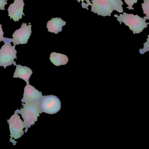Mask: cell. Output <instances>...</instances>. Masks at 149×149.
<instances>
[{"label":"cell","mask_w":149,"mask_h":149,"mask_svg":"<svg viewBox=\"0 0 149 149\" xmlns=\"http://www.w3.org/2000/svg\"><path fill=\"white\" fill-rule=\"evenodd\" d=\"M40 101L23 103L22 105L23 108L15 111L18 114H20L23 119L25 127L24 133H26L28 129L34 125L36 122H37L38 118L42 113L40 109Z\"/></svg>","instance_id":"6da1fadb"},{"label":"cell","mask_w":149,"mask_h":149,"mask_svg":"<svg viewBox=\"0 0 149 149\" xmlns=\"http://www.w3.org/2000/svg\"><path fill=\"white\" fill-rule=\"evenodd\" d=\"M114 17L117 18V20L120 22V24L123 22L126 26H128L134 34L141 33L144 29L148 27L149 24V23L146 22L147 19L144 17L143 18L138 15L123 12V14H120V15L116 14Z\"/></svg>","instance_id":"7a4b0ae2"},{"label":"cell","mask_w":149,"mask_h":149,"mask_svg":"<svg viewBox=\"0 0 149 149\" xmlns=\"http://www.w3.org/2000/svg\"><path fill=\"white\" fill-rule=\"evenodd\" d=\"M4 44L0 49V66H3L4 69L7 66L14 64L16 66L15 59H17V52L15 45L12 46L10 38H4Z\"/></svg>","instance_id":"3957f363"},{"label":"cell","mask_w":149,"mask_h":149,"mask_svg":"<svg viewBox=\"0 0 149 149\" xmlns=\"http://www.w3.org/2000/svg\"><path fill=\"white\" fill-rule=\"evenodd\" d=\"M7 122L9 124L10 132V142L12 143L14 146H15L17 142L13 139H19L24 134L23 129L25 128L24 122L21 120L18 113L15 111L10 119L7 120Z\"/></svg>","instance_id":"277c9868"},{"label":"cell","mask_w":149,"mask_h":149,"mask_svg":"<svg viewBox=\"0 0 149 149\" xmlns=\"http://www.w3.org/2000/svg\"><path fill=\"white\" fill-rule=\"evenodd\" d=\"M41 113L53 115L58 113L61 108L60 99L55 95L43 96L40 101Z\"/></svg>","instance_id":"5b68a950"},{"label":"cell","mask_w":149,"mask_h":149,"mask_svg":"<svg viewBox=\"0 0 149 149\" xmlns=\"http://www.w3.org/2000/svg\"><path fill=\"white\" fill-rule=\"evenodd\" d=\"M31 26L30 23L28 25L27 24L23 23L21 28L16 30L13 33V38H10V42H12L15 45L27 43L31 36Z\"/></svg>","instance_id":"8992f818"},{"label":"cell","mask_w":149,"mask_h":149,"mask_svg":"<svg viewBox=\"0 0 149 149\" xmlns=\"http://www.w3.org/2000/svg\"><path fill=\"white\" fill-rule=\"evenodd\" d=\"M91 11L103 17L111 15L113 7L108 0H93Z\"/></svg>","instance_id":"52a82bcc"},{"label":"cell","mask_w":149,"mask_h":149,"mask_svg":"<svg viewBox=\"0 0 149 149\" xmlns=\"http://www.w3.org/2000/svg\"><path fill=\"white\" fill-rule=\"evenodd\" d=\"M43 96L42 92L28 83L24 87L23 97L21 101L24 103L40 101Z\"/></svg>","instance_id":"ba28073f"},{"label":"cell","mask_w":149,"mask_h":149,"mask_svg":"<svg viewBox=\"0 0 149 149\" xmlns=\"http://www.w3.org/2000/svg\"><path fill=\"white\" fill-rule=\"evenodd\" d=\"M24 5L23 0H15L14 3L10 4L8 9L10 19L15 22H18L19 19H22L23 15L24 16L23 13Z\"/></svg>","instance_id":"9c48e42d"},{"label":"cell","mask_w":149,"mask_h":149,"mask_svg":"<svg viewBox=\"0 0 149 149\" xmlns=\"http://www.w3.org/2000/svg\"><path fill=\"white\" fill-rule=\"evenodd\" d=\"M65 22L61 18L54 17L47 23V28L48 31L57 34L63 31V27L66 25Z\"/></svg>","instance_id":"30bf717a"},{"label":"cell","mask_w":149,"mask_h":149,"mask_svg":"<svg viewBox=\"0 0 149 149\" xmlns=\"http://www.w3.org/2000/svg\"><path fill=\"white\" fill-rule=\"evenodd\" d=\"M16 68L13 78L22 79L26 82V84L29 83V80L33 73L31 69L27 66H22L20 64L16 65Z\"/></svg>","instance_id":"8fae6325"},{"label":"cell","mask_w":149,"mask_h":149,"mask_svg":"<svg viewBox=\"0 0 149 149\" xmlns=\"http://www.w3.org/2000/svg\"><path fill=\"white\" fill-rule=\"evenodd\" d=\"M49 59L56 66H60L66 64L69 61L68 57L62 53L52 52L50 57Z\"/></svg>","instance_id":"7c38bea8"},{"label":"cell","mask_w":149,"mask_h":149,"mask_svg":"<svg viewBox=\"0 0 149 149\" xmlns=\"http://www.w3.org/2000/svg\"><path fill=\"white\" fill-rule=\"evenodd\" d=\"M113 5L114 10H116L119 13H123V2L122 0H108Z\"/></svg>","instance_id":"4fadbf2b"},{"label":"cell","mask_w":149,"mask_h":149,"mask_svg":"<svg viewBox=\"0 0 149 149\" xmlns=\"http://www.w3.org/2000/svg\"><path fill=\"white\" fill-rule=\"evenodd\" d=\"M144 2L142 3V8L143 10V14L146 15L144 17L149 20V0H143Z\"/></svg>","instance_id":"5bb4252c"},{"label":"cell","mask_w":149,"mask_h":149,"mask_svg":"<svg viewBox=\"0 0 149 149\" xmlns=\"http://www.w3.org/2000/svg\"><path fill=\"white\" fill-rule=\"evenodd\" d=\"M149 51V35L148 36V38L147 40V42L144 43L143 44V48L139 50L140 53L143 54Z\"/></svg>","instance_id":"9a60e30c"},{"label":"cell","mask_w":149,"mask_h":149,"mask_svg":"<svg viewBox=\"0 0 149 149\" xmlns=\"http://www.w3.org/2000/svg\"><path fill=\"white\" fill-rule=\"evenodd\" d=\"M125 3L128 5V7H127L128 9L129 10H134V8H133V6L135 3H136L137 2L138 0H124Z\"/></svg>","instance_id":"2e32d148"},{"label":"cell","mask_w":149,"mask_h":149,"mask_svg":"<svg viewBox=\"0 0 149 149\" xmlns=\"http://www.w3.org/2000/svg\"><path fill=\"white\" fill-rule=\"evenodd\" d=\"M77 1H78V2L79 3L80 2V1H81V2H82L81 4H82V3H84L83 2H84V1H86V4L84 5V6H83L82 8H86L87 10H88V6H90V5L91 6L92 4V3H91V2H90L89 0H77Z\"/></svg>","instance_id":"e0dca14e"},{"label":"cell","mask_w":149,"mask_h":149,"mask_svg":"<svg viewBox=\"0 0 149 149\" xmlns=\"http://www.w3.org/2000/svg\"><path fill=\"white\" fill-rule=\"evenodd\" d=\"M8 4L6 0H0V9L1 10H5V6Z\"/></svg>","instance_id":"ac0fdd59"},{"label":"cell","mask_w":149,"mask_h":149,"mask_svg":"<svg viewBox=\"0 0 149 149\" xmlns=\"http://www.w3.org/2000/svg\"><path fill=\"white\" fill-rule=\"evenodd\" d=\"M3 34H4V32H3L2 28V25L0 24V42L3 41L5 38L3 37Z\"/></svg>","instance_id":"d6986e66"}]
</instances>
